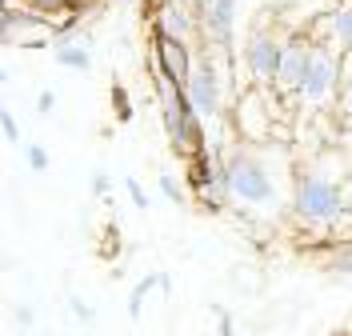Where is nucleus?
<instances>
[{
    "label": "nucleus",
    "instance_id": "obj_4",
    "mask_svg": "<svg viewBox=\"0 0 352 336\" xmlns=\"http://www.w3.org/2000/svg\"><path fill=\"white\" fill-rule=\"evenodd\" d=\"M188 104L197 109L200 120H217L228 96V76H224V48L220 45H204L192 60V72L184 80Z\"/></svg>",
    "mask_w": 352,
    "mask_h": 336
},
{
    "label": "nucleus",
    "instance_id": "obj_18",
    "mask_svg": "<svg viewBox=\"0 0 352 336\" xmlns=\"http://www.w3.org/2000/svg\"><path fill=\"white\" fill-rule=\"evenodd\" d=\"M336 109L344 116V128H352V76L340 85V96H336Z\"/></svg>",
    "mask_w": 352,
    "mask_h": 336
},
{
    "label": "nucleus",
    "instance_id": "obj_7",
    "mask_svg": "<svg viewBox=\"0 0 352 336\" xmlns=\"http://www.w3.org/2000/svg\"><path fill=\"white\" fill-rule=\"evenodd\" d=\"M4 45L8 48H36V45H52V21L48 16H41V12H32V8H24L21 12L16 8H8L4 12Z\"/></svg>",
    "mask_w": 352,
    "mask_h": 336
},
{
    "label": "nucleus",
    "instance_id": "obj_21",
    "mask_svg": "<svg viewBox=\"0 0 352 336\" xmlns=\"http://www.w3.org/2000/svg\"><path fill=\"white\" fill-rule=\"evenodd\" d=\"M24 157H28V168H32V172H44V168H48V153H44L41 144H28Z\"/></svg>",
    "mask_w": 352,
    "mask_h": 336
},
{
    "label": "nucleus",
    "instance_id": "obj_3",
    "mask_svg": "<svg viewBox=\"0 0 352 336\" xmlns=\"http://www.w3.org/2000/svg\"><path fill=\"white\" fill-rule=\"evenodd\" d=\"M153 80H156V104H160V120H164L168 144H173L176 153H188V157L200 153V128H204V120L188 104L184 85H176L160 65L153 68Z\"/></svg>",
    "mask_w": 352,
    "mask_h": 336
},
{
    "label": "nucleus",
    "instance_id": "obj_6",
    "mask_svg": "<svg viewBox=\"0 0 352 336\" xmlns=\"http://www.w3.org/2000/svg\"><path fill=\"white\" fill-rule=\"evenodd\" d=\"M280 52H285V36L268 32V28H252L244 36V68H248V80L252 89H268L276 85V68H280Z\"/></svg>",
    "mask_w": 352,
    "mask_h": 336
},
{
    "label": "nucleus",
    "instance_id": "obj_23",
    "mask_svg": "<svg viewBox=\"0 0 352 336\" xmlns=\"http://www.w3.org/2000/svg\"><path fill=\"white\" fill-rule=\"evenodd\" d=\"M124 188H129V197H132V204H136V208H148V197H144V188H140V180H136V177L124 180Z\"/></svg>",
    "mask_w": 352,
    "mask_h": 336
},
{
    "label": "nucleus",
    "instance_id": "obj_28",
    "mask_svg": "<svg viewBox=\"0 0 352 336\" xmlns=\"http://www.w3.org/2000/svg\"><path fill=\"white\" fill-rule=\"evenodd\" d=\"M349 212H352V177H349Z\"/></svg>",
    "mask_w": 352,
    "mask_h": 336
},
{
    "label": "nucleus",
    "instance_id": "obj_1",
    "mask_svg": "<svg viewBox=\"0 0 352 336\" xmlns=\"http://www.w3.org/2000/svg\"><path fill=\"white\" fill-rule=\"evenodd\" d=\"M228 168V197L244 212H276L285 204V172L276 168V160L264 157L261 148L241 144L224 157Z\"/></svg>",
    "mask_w": 352,
    "mask_h": 336
},
{
    "label": "nucleus",
    "instance_id": "obj_2",
    "mask_svg": "<svg viewBox=\"0 0 352 336\" xmlns=\"http://www.w3.org/2000/svg\"><path fill=\"white\" fill-rule=\"evenodd\" d=\"M292 216L300 224H336L349 216V180L329 177L320 168L300 172L292 184Z\"/></svg>",
    "mask_w": 352,
    "mask_h": 336
},
{
    "label": "nucleus",
    "instance_id": "obj_20",
    "mask_svg": "<svg viewBox=\"0 0 352 336\" xmlns=\"http://www.w3.org/2000/svg\"><path fill=\"white\" fill-rule=\"evenodd\" d=\"M160 192H164V197H168L173 204L184 201V188H180V180H176L173 172H160Z\"/></svg>",
    "mask_w": 352,
    "mask_h": 336
},
{
    "label": "nucleus",
    "instance_id": "obj_17",
    "mask_svg": "<svg viewBox=\"0 0 352 336\" xmlns=\"http://www.w3.org/2000/svg\"><path fill=\"white\" fill-rule=\"evenodd\" d=\"M68 309H72V316H76V320H80V324H96V313H92V304H85V300H80V296H76V292H72V296H68Z\"/></svg>",
    "mask_w": 352,
    "mask_h": 336
},
{
    "label": "nucleus",
    "instance_id": "obj_8",
    "mask_svg": "<svg viewBox=\"0 0 352 336\" xmlns=\"http://www.w3.org/2000/svg\"><path fill=\"white\" fill-rule=\"evenodd\" d=\"M156 36H168V41H180V45H197V36H204L200 28V12H192L188 0H164L156 8Z\"/></svg>",
    "mask_w": 352,
    "mask_h": 336
},
{
    "label": "nucleus",
    "instance_id": "obj_19",
    "mask_svg": "<svg viewBox=\"0 0 352 336\" xmlns=\"http://www.w3.org/2000/svg\"><path fill=\"white\" fill-rule=\"evenodd\" d=\"M0 133H4V140H8V144H21V128H16V116H12V109H0Z\"/></svg>",
    "mask_w": 352,
    "mask_h": 336
},
{
    "label": "nucleus",
    "instance_id": "obj_11",
    "mask_svg": "<svg viewBox=\"0 0 352 336\" xmlns=\"http://www.w3.org/2000/svg\"><path fill=\"white\" fill-rule=\"evenodd\" d=\"M52 60L68 72H88L92 68V36L80 28H60L52 32Z\"/></svg>",
    "mask_w": 352,
    "mask_h": 336
},
{
    "label": "nucleus",
    "instance_id": "obj_5",
    "mask_svg": "<svg viewBox=\"0 0 352 336\" xmlns=\"http://www.w3.org/2000/svg\"><path fill=\"white\" fill-rule=\"evenodd\" d=\"M340 85H344V56L329 45H316L312 48V65L305 72V85L296 89V104L305 112H320L336 104V96H340Z\"/></svg>",
    "mask_w": 352,
    "mask_h": 336
},
{
    "label": "nucleus",
    "instance_id": "obj_15",
    "mask_svg": "<svg viewBox=\"0 0 352 336\" xmlns=\"http://www.w3.org/2000/svg\"><path fill=\"white\" fill-rule=\"evenodd\" d=\"M192 60H197L192 45H180V41H168V36H156V65L164 68L176 85H184V80H188Z\"/></svg>",
    "mask_w": 352,
    "mask_h": 336
},
{
    "label": "nucleus",
    "instance_id": "obj_9",
    "mask_svg": "<svg viewBox=\"0 0 352 336\" xmlns=\"http://www.w3.org/2000/svg\"><path fill=\"white\" fill-rule=\"evenodd\" d=\"M312 48L316 41H308V36H285V52H280V68H276V85L272 89L280 92V96H296V89L305 85V72L312 65Z\"/></svg>",
    "mask_w": 352,
    "mask_h": 336
},
{
    "label": "nucleus",
    "instance_id": "obj_14",
    "mask_svg": "<svg viewBox=\"0 0 352 336\" xmlns=\"http://www.w3.org/2000/svg\"><path fill=\"white\" fill-rule=\"evenodd\" d=\"M197 192H200V201L208 204V208L232 204V197H228V168H224V157H204L200 177H197Z\"/></svg>",
    "mask_w": 352,
    "mask_h": 336
},
{
    "label": "nucleus",
    "instance_id": "obj_22",
    "mask_svg": "<svg viewBox=\"0 0 352 336\" xmlns=\"http://www.w3.org/2000/svg\"><path fill=\"white\" fill-rule=\"evenodd\" d=\"M329 269H336V272H352V245H344L340 252H332Z\"/></svg>",
    "mask_w": 352,
    "mask_h": 336
},
{
    "label": "nucleus",
    "instance_id": "obj_10",
    "mask_svg": "<svg viewBox=\"0 0 352 336\" xmlns=\"http://www.w3.org/2000/svg\"><path fill=\"white\" fill-rule=\"evenodd\" d=\"M236 128L248 144L268 140L272 136V112H268V89L244 92V100L236 104Z\"/></svg>",
    "mask_w": 352,
    "mask_h": 336
},
{
    "label": "nucleus",
    "instance_id": "obj_24",
    "mask_svg": "<svg viewBox=\"0 0 352 336\" xmlns=\"http://www.w3.org/2000/svg\"><path fill=\"white\" fill-rule=\"evenodd\" d=\"M52 109H56V92H48V89H44L41 96H36V112H41V116H48Z\"/></svg>",
    "mask_w": 352,
    "mask_h": 336
},
{
    "label": "nucleus",
    "instance_id": "obj_29",
    "mask_svg": "<svg viewBox=\"0 0 352 336\" xmlns=\"http://www.w3.org/2000/svg\"><path fill=\"white\" fill-rule=\"evenodd\" d=\"M124 4H136V0H124Z\"/></svg>",
    "mask_w": 352,
    "mask_h": 336
},
{
    "label": "nucleus",
    "instance_id": "obj_13",
    "mask_svg": "<svg viewBox=\"0 0 352 336\" xmlns=\"http://www.w3.org/2000/svg\"><path fill=\"white\" fill-rule=\"evenodd\" d=\"M312 41H316V45L336 48L340 56L352 52V4H340V8L324 12L320 21L312 24Z\"/></svg>",
    "mask_w": 352,
    "mask_h": 336
},
{
    "label": "nucleus",
    "instance_id": "obj_26",
    "mask_svg": "<svg viewBox=\"0 0 352 336\" xmlns=\"http://www.w3.org/2000/svg\"><path fill=\"white\" fill-rule=\"evenodd\" d=\"M12 316H16V324H21V328H32V309H28V304H16Z\"/></svg>",
    "mask_w": 352,
    "mask_h": 336
},
{
    "label": "nucleus",
    "instance_id": "obj_16",
    "mask_svg": "<svg viewBox=\"0 0 352 336\" xmlns=\"http://www.w3.org/2000/svg\"><path fill=\"white\" fill-rule=\"evenodd\" d=\"M168 292V272H153V276H144L136 289H132L129 296V316L132 320H140V313H144V300H148V292Z\"/></svg>",
    "mask_w": 352,
    "mask_h": 336
},
{
    "label": "nucleus",
    "instance_id": "obj_27",
    "mask_svg": "<svg viewBox=\"0 0 352 336\" xmlns=\"http://www.w3.org/2000/svg\"><path fill=\"white\" fill-rule=\"evenodd\" d=\"M188 4H192V8H197V12H200V8H204V4H208V0H188Z\"/></svg>",
    "mask_w": 352,
    "mask_h": 336
},
{
    "label": "nucleus",
    "instance_id": "obj_12",
    "mask_svg": "<svg viewBox=\"0 0 352 336\" xmlns=\"http://www.w3.org/2000/svg\"><path fill=\"white\" fill-rule=\"evenodd\" d=\"M236 12H241V0H208L200 8V28H204V45H232V32H236Z\"/></svg>",
    "mask_w": 352,
    "mask_h": 336
},
{
    "label": "nucleus",
    "instance_id": "obj_25",
    "mask_svg": "<svg viewBox=\"0 0 352 336\" xmlns=\"http://www.w3.org/2000/svg\"><path fill=\"white\" fill-rule=\"evenodd\" d=\"M109 188H112L109 172H92V192H96V197H109Z\"/></svg>",
    "mask_w": 352,
    "mask_h": 336
},
{
    "label": "nucleus",
    "instance_id": "obj_30",
    "mask_svg": "<svg viewBox=\"0 0 352 336\" xmlns=\"http://www.w3.org/2000/svg\"><path fill=\"white\" fill-rule=\"evenodd\" d=\"M349 4H352V0H349Z\"/></svg>",
    "mask_w": 352,
    "mask_h": 336
}]
</instances>
